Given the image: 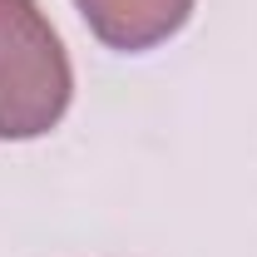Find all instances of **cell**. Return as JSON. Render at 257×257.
<instances>
[{"mask_svg":"<svg viewBox=\"0 0 257 257\" xmlns=\"http://www.w3.org/2000/svg\"><path fill=\"white\" fill-rule=\"evenodd\" d=\"M74 99V64L35 0H0V144L60 128Z\"/></svg>","mask_w":257,"mask_h":257,"instance_id":"1","label":"cell"},{"mask_svg":"<svg viewBox=\"0 0 257 257\" xmlns=\"http://www.w3.org/2000/svg\"><path fill=\"white\" fill-rule=\"evenodd\" d=\"M198 0H74L99 45L119 55H144L188 25Z\"/></svg>","mask_w":257,"mask_h":257,"instance_id":"2","label":"cell"}]
</instances>
